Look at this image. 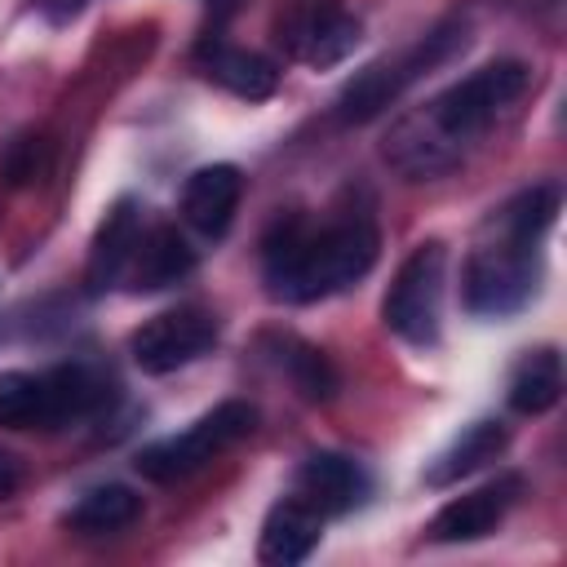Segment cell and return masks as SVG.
Masks as SVG:
<instances>
[{
    "instance_id": "obj_19",
    "label": "cell",
    "mask_w": 567,
    "mask_h": 567,
    "mask_svg": "<svg viewBox=\"0 0 567 567\" xmlns=\"http://www.w3.org/2000/svg\"><path fill=\"white\" fill-rule=\"evenodd\" d=\"M142 514V496L124 483H97L89 487L71 509H66V527L80 536H111L133 527Z\"/></svg>"
},
{
    "instance_id": "obj_18",
    "label": "cell",
    "mask_w": 567,
    "mask_h": 567,
    "mask_svg": "<svg viewBox=\"0 0 567 567\" xmlns=\"http://www.w3.org/2000/svg\"><path fill=\"white\" fill-rule=\"evenodd\" d=\"M558 394H563V359H558V350L554 346L527 350L518 359V368L509 372V390H505L509 408L518 416H540V412H549L558 403Z\"/></svg>"
},
{
    "instance_id": "obj_11",
    "label": "cell",
    "mask_w": 567,
    "mask_h": 567,
    "mask_svg": "<svg viewBox=\"0 0 567 567\" xmlns=\"http://www.w3.org/2000/svg\"><path fill=\"white\" fill-rule=\"evenodd\" d=\"M142 235V208L137 199H115L111 213L102 217L93 244H89V261H84V288L89 292H106L128 275L133 248Z\"/></svg>"
},
{
    "instance_id": "obj_6",
    "label": "cell",
    "mask_w": 567,
    "mask_h": 567,
    "mask_svg": "<svg viewBox=\"0 0 567 567\" xmlns=\"http://www.w3.org/2000/svg\"><path fill=\"white\" fill-rule=\"evenodd\" d=\"M443 275H447V248H443L439 239L416 244V248L399 261L390 288H385V297H381V319H385V328H390L394 337H403V341H412V346H434V341H439Z\"/></svg>"
},
{
    "instance_id": "obj_20",
    "label": "cell",
    "mask_w": 567,
    "mask_h": 567,
    "mask_svg": "<svg viewBox=\"0 0 567 567\" xmlns=\"http://www.w3.org/2000/svg\"><path fill=\"white\" fill-rule=\"evenodd\" d=\"M275 359H279V368L288 372V381L301 390V399H310V403L332 399L337 385H341L332 359H328L319 346L301 341V337H275Z\"/></svg>"
},
{
    "instance_id": "obj_8",
    "label": "cell",
    "mask_w": 567,
    "mask_h": 567,
    "mask_svg": "<svg viewBox=\"0 0 567 567\" xmlns=\"http://www.w3.org/2000/svg\"><path fill=\"white\" fill-rule=\"evenodd\" d=\"M363 27L332 0H301L279 18V44L306 66H337L354 53Z\"/></svg>"
},
{
    "instance_id": "obj_1",
    "label": "cell",
    "mask_w": 567,
    "mask_h": 567,
    "mask_svg": "<svg viewBox=\"0 0 567 567\" xmlns=\"http://www.w3.org/2000/svg\"><path fill=\"white\" fill-rule=\"evenodd\" d=\"M527 84H532V66L518 58L487 62V66L470 71L465 80L447 84L425 106L394 120V128L385 137L390 168H399L412 182L452 173L465 159V151L492 128V120L523 97Z\"/></svg>"
},
{
    "instance_id": "obj_13",
    "label": "cell",
    "mask_w": 567,
    "mask_h": 567,
    "mask_svg": "<svg viewBox=\"0 0 567 567\" xmlns=\"http://www.w3.org/2000/svg\"><path fill=\"white\" fill-rule=\"evenodd\" d=\"M106 403V385L80 368V363H58L40 372V403H35V430H62L71 421L93 416Z\"/></svg>"
},
{
    "instance_id": "obj_21",
    "label": "cell",
    "mask_w": 567,
    "mask_h": 567,
    "mask_svg": "<svg viewBox=\"0 0 567 567\" xmlns=\"http://www.w3.org/2000/svg\"><path fill=\"white\" fill-rule=\"evenodd\" d=\"M554 213H558V186H527V190H518L496 217H492V226L496 230H505V235H514V239H545V230L554 226Z\"/></svg>"
},
{
    "instance_id": "obj_9",
    "label": "cell",
    "mask_w": 567,
    "mask_h": 567,
    "mask_svg": "<svg viewBox=\"0 0 567 567\" xmlns=\"http://www.w3.org/2000/svg\"><path fill=\"white\" fill-rule=\"evenodd\" d=\"M518 496H523V478H518V474H496L492 483L452 496V501L430 518V540H439V545L483 540L487 532H496V523L514 509Z\"/></svg>"
},
{
    "instance_id": "obj_4",
    "label": "cell",
    "mask_w": 567,
    "mask_h": 567,
    "mask_svg": "<svg viewBox=\"0 0 567 567\" xmlns=\"http://www.w3.org/2000/svg\"><path fill=\"white\" fill-rule=\"evenodd\" d=\"M536 284H540V244L514 239L505 230H496V239L478 244L465 261V275H461L465 310L478 319L518 315L536 297Z\"/></svg>"
},
{
    "instance_id": "obj_23",
    "label": "cell",
    "mask_w": 567,
    "mask_h": 567,
    "mask_svg": "<svg viewBox=\"0 0 567 567\" xmlns=\"http://www.w3.org/2000/svg\"><path fill=\"white\" fill-rule=\"evenodd\" d=\"M40 155H44V142L40 137H18L4 155V177L9 182H27L40 173Z\"/></svg>"
},
{
    "instance_id": "obj_15",
    "label": "cell",
    "mask_w": 567,
    "mask_h": 567,
    "mask_svg": "<svg viewBox=\"0 0 567 567\" xmlns=\"http://www.w3.org/2000/svg\"><path fill=\"white\" fill-rule=\"evenodd\" d=\"M319 536H323V514L315 505H306L301 496H288V501H279L266 514L261 540H257V558L261 563H275V567L306 563L315 554Z\"/></svg>"
},
{
    "instance_id": "obj_12",
    "label": "cell",
    "mask_w": 567,
    "mask_h": 567,
    "mask_svg": "<svg viewBox=\"0 0 567 567\" xmlns=\"http://www.w3.org/2000/svg\"><path fill=\"white\" fill-rule=\"evenodd\" d=\"M239 195H244V173L235 164H204L186 177V190H182V217L186 226H195L199 235L217 239L230 230L235 221V208H239Z\"/></svg>"
},
{
    "instance_id": "obj_14",
    "label": "cell",
    "mask_w": 567,
    "mask_h": 567,
    "mask_svg": "<svg viewBox=\"0 0 567 567\" xmlns=\"http://www.w3.org/2000/svg\"><path fill=\"white\" fill-rule=\"evenodd\" d=\"M195 270V248L182 239L177 226H151L137 235V248H133V261H128V288L133 292H159V288H173L182 284L186 275Z\"/></svg>"
},
{
    "instance_id": "obj_17",
    "label": "cell",
    "mask_w": 567,
    "mask_h": 567,
    "mask_svg": "<svg viewBox=\"0 0 567 567\" xmlns=\"http://www.w3.org/2000/svg\"><path fill=\"white\" fill-rule=\"evenodd\" d=\"M204 58V71L208 80H217L221 89H230L235 97H248V102H261L279 89V66L257 53V49H235V44H204L199 49Z\"/></svg>"
},
{
    "instance_id": "obj_5",
    "label": "cell",
    "mask_w": 567,
    "mask_h": 567,
    "mask_svg": "<svg viewBox=\"0 0 567 567\" xmlns=\"http://www.w3.org/2000/svg\"><path fill=\"white\" fill-rule=\"evenodd\" d=\"M257 425V408L244 403V399H226L217 403L213 412H204L199 421H190L182 434H168V439H155L137 452V474L151 478V483H177L195 470H204L213 456H221L230 443L248 439Z\"/></svg>"
},
{
    "instance_id": "obj_3",
    "label": "cell",
    "mask_w": 567,
    "mask_h": 567,
    "mask_svg": "<svg viewBox=\"0 0 567 567\" xmlns=\"http://www.w3.org/2000/svg\"><path fill=\"white\" fill-rule=\"evenodd\" d=\"M456 49H465V22H439L434 31H425L416 44H408L394 58H381L372 66H363L341 93H337V120L341 124H368L377 120L385 106H394L421 75H430L434 66H443Z\"/></svg>"
},
{
    "instance_id": "obj_2",
    "label": "cell",
    "mask_w": 567,
    "mask_h": 567,
    "mask_svg": "<svg viewBox=\"0 0 567 567\" xmlns=\"http://www.w3.org/2000/svg\"><path fill=\"white\" fill-rule=\"evenodd\" d=\"M381 252V235L372 217H337L328 226H310L301 213H288L275 221L261 248V275L266 292L275 301H319L350 284H359Z\"/></svg>"
},
{
    "instance_id": "obj_7",
    "label": "cell",
    "mask_w": 567,
    "mask_h": 567,
    "mask_svg": "<svg viewBox=\"0 0 567 567\" xmlns=\"http://www.w3.org/2000/svg\"><path fill=\"white\" fill-rule=\"evenodd\" d=\"M217 346V319L204 306H177L164 310L155 319H146L133 337H128V354L142 372L164 377L177 372L186 363H195L199 354H208Z\"/></svg>"
},
{
    "instance_id": "obj_22",
    "label": "cell",
    "mask_w": 567,
    "mask_h": 567,
    "mask_svg": "<svg viewBox=\"0 0 567 567\" xmlns=\"http://www.w3.org/2000/svg\"><path fill=\"white\" fill-rule=\"evenodd\" d=\"M35 403H40V372H0L4 430H35Z\"/></svg>"
},
{
    "instance_id": "obj_24",
    "label": "cell",
    "mask_w": 567,
    "mask_h": 567,
    "mask_svg": "<svg viewBox=\"0 0 567 567\" xmlns=\"http://www.w3.org/2000/svg\"><path fill=\"white\" fill-rule=\"evenodd\" d=\"M18 487H22V461H18V452L0 447V501H9Z\"/></svg>"
},
{
    "instance_id": "obj_10",
    "label": "cell",
    "mask_w": 567,
    "mask_h": 567,
    "mask_svg": "<svg viewBox=\"0 0 567 567\" xmlns=\"http://www.w3.org/2000/svg\"><path fill=\"white\" fill-rule=\"evenodd\" d=\"M372 492L368 470L346 452H310L297 470V496L319 514H350Z\"/></svg>"
},
{
    "instance_id": "obj_16",
    "label": "cell",
    "mask_w": 567,
    "mask_h": 567,
    "mask_svg": "<svg viewBox=\"0 0 567 567\" xmlns=\"http://www.w3.org/2000/svg\"><path fill=\"white\" fill-rule=\"evenodd\" d=\"M505 443H509V430H505L501 421H474V425H465V430L430 461L425 483H430V487H452V483L470 478L474 470H483L487 461H496V456L505 452Z\"/></svg>"
}]
</instances>
